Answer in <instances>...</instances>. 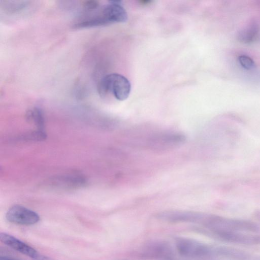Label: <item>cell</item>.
<instances>
[{
    "mask_svg": "<svg viewBox=\"0 0 260 260\" xmlns=\"http://www.w3.org/2000/svg\"><path fill=\"white\" fill-rule=\"evenodd\" d=\"M175 245L178 254L190 260H205L218 256L217 247L184 237L176 238Z\"/></svg>",
    "mask_w": 260,
    "mask_h": 260,
    "instance_id": "cell-1",
    "label": "cell"
},
{
    "mask_svg": "<svg viewBox=\"0 0 260 260\" xmlns=\"http://www.w3.org/2000/svg\"><path fill=\"white\" fill-rule=\"evenodd\" d=\"M201 223L208 231H228L256 232L258 231V226L252 222L224 218L214 215H204Z\"/></svg>",
    "mask_w": 260,
    "mask_h": 260,
    "instance_id": "cell-2",
    "label": "cell"
},
{
    "mask_svg": "<svg viewBox=\"0 0 260 260\" xmlns=\"http://www.w3.org/2000/svg\"><path fill=\"white\" fill-rule=\"evenodd\" d=\"M98 92L101 96L111 93L119 101L125 100L128 97L131 84L124 76L117 73H112L104 76L99 82Z\"/></svg>",
    "mask_w": 260,
    "mask_h": 260,
    "instance_id": "cell-3",
    "label": "cell"
},
{
    "mask_svg": "<svg viewBox=\"0 0 260 260\" xmlns=\"http://www.w3.org/2000/svg\"><path fill=\"white\" fill-rule=\"evenodd\" d=\"M127 19V14L119 1H112L104 5L98 13L89 19L91 27L124 22Z\"/></svg>",
    "mask_w": 260,
    "mask_h": 260,
    "instance_id": "cell-4",
    "label": "cell"
},
{
    "mask_svg": "<svg viewBox=\"0 0 260 260\" xmlns=\"http://www.w3.org/2000/svg\"><path fill=\"white\" fill-rule=\"evenodd\" d=\"M0 240L8 247L29 257L33 260H52L49 257L42 254L31 246L9 234L1 233Z\"/></svg>",
    "mask_w": 260,
    "mask_h": 260,
    "instance_id": "cell-5",
    "label": "cell"
},
{
    "mask_svg": "<svg viewBox=\"0 0 260 260\" xmlns=\"http://www.w3.org/2000/svg\"><path fill=\"white\" fill-rule=\"evenodd\" d=\"M7 220L14 224L31 225L38 223L39 215L36 212L20 205L12 206L6 214Z\"/></svg>",
    "mask_w": 260,
    "mask_h": 260,
    "instance_id": "cell-6",
    "label": "cell"
},
{
    "mask_svg": "<svg viewBox=\"0 0 260 260\" xmlns=\"http://www.w3.org/2000/svg\"><path fill=\"white\" fill-rule=\"evenodd\" d=\"M209 235L227 242L244 245L260 244V236L228 231H208Z\"/></svg>",
    "mask_w": 260,
    "mask_h": 260,
    "instance_id": "cell-7",
    "label": "cell"
},
{
    "mask_svg": "<svg viewBox=\"0 0 260 260\" xmlns=\"http://www.w3.org/2000/svg\"><path fill=\"white\" fill-rule=\"evenodd\" d=\"M185 140V137L176 133H162L153 136L149 140L150 146L156 149H166L180 145Z\"/></svg>",
    "mask_w": 260,
    "mask_h": 260,
    "instance_id": "cell-8",
    "label": "cell"
},
{
    "mask_svg": "<svg viewBox=\"0 0 260 260\" xmlns=\"http://www.w3.org/2000/svg\"><path fill=\"white\" fill-rule=\"evenodd\" d=\"M203 214L201 213L186 211H168L159 213L158 217L170 222H189L200 223Z\"/></svg>",
    "mask_w": 260,
    "mask_h": 260,
    "instance_id": "cell-9",
    "label": "cell"
},
{
    "mask_svg": "<svg viewBox=\"0 0 260 260\" xmlns=\"http://www.w3.org/2000/svg\"><path fill=\"white\" fill-rule=\"evenodd\" d=\"M258 33V25L255 22H252L239 32L238 40L245 44L251 43L256 39Z\"/></svg>",
    "mask_w": 260,
    "mask_h": 260,
    "instance_id": "cell-10",
    "label": "cell"
},
{
    "mask_svg": "<svg viewBox=\"0 0 260 260\" xmlns=\"http://www.w3.org/2000/svg\"><path fill=\"white\" fill-rule=\"evenodd\" d=\"M26 116L29 121L34 123L38 130L44 131V118L41 109L38 108L30 109L27 112Z\"/></svg>",
    "mask_w": 260,
    "mask_h": 260,
    "instance_id": "cell-11",
    "label": "cell"
},
{
    "mask_svg": "<svg viewBox=\"0 0 260 260\" xmlns=\"http://www.w3.org/2000/svg\"><path fill=\"white\" fill-rule=\"evenodd\" d=\"M238 61L240 65L246 70H251L255 67L253 60L248 56L240 55L238 57Z\"/></svg>",
    "mask_w": 260,
    "mask_h": 260,
    "instance_id": "cell-12",
    "label": "cell"
},
{
    "mask_svg": "<svg viewBox=\"0 0 260 260\" xmlns=\"http://www.w3.org/2000/svg\"><path fill=\"white\" fill-rule=\"evenodd\" d=\"M83 5L86 9L91 11L99 8V3L96 1H86L83 2Z\"/></svg>",
    "mask_w": 260,
    "mask_h": 260,
    "instance_id": "cell-13",
    "label": "cell"
},
{
    "mask_svg": "<svg viewBox=\"0 0 260 260\" xmlns=\"http://www.w3.org/2000/svg\"><path fill=\"white\" fill-rule=\"evenodd\" d=\"M0 260H15L10 257H6V256H1L0 257Z\"/></svg>",
    "mask_w": 260,
    "mask_h": 260,
    "instance_id": "cell-14",
    "label": "cell"
}]
</instances>
